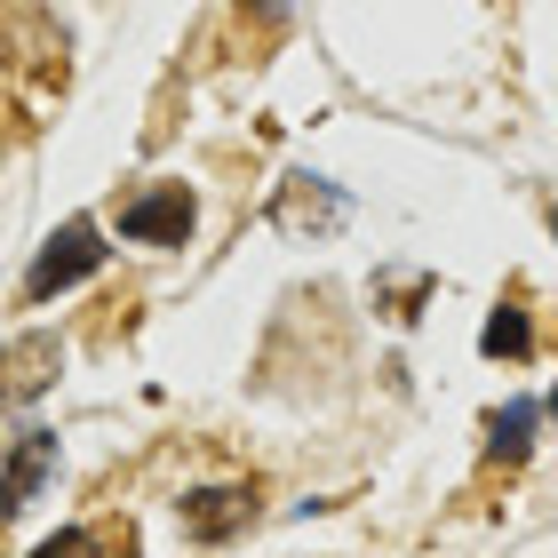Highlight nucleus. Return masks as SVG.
<instances>
[{"label":"nucleus","instance_id":"1","mask_svg":"<svg viewBox=\"0 0 558 558\" xmlns=\"http://www.w3.org/2000/svg\"><path fill=\"white\" fill-rule=\"evenodd\" d=\"M105 264V232L81 216V223H64V232H48V247L33 256V271H24V295L48 303V295H64V288H81V279Z\"/></svg>","mask_w":558,"mask_h":558},{"label":"nucleus","instance_id":"2","mask_svg":"<svg viewBox=\"0 0 558 558\" xmlns=\"http://www.w3.org/2000/svg\"><path fill=\"white\" fill-rule=\"evenodd\" d=\"M120 240L136 247H184L192 240V192L184 184H151L120 208Z\"/></svg>","mask_w":558,"mask_h":558},{"label":"nucleus","instance_id":"3","mask_svg":"<svg viewBox=\"0 0 558 558\" xmlns=\"http://www.w3.org/2000/svg\"><path fill=\"white\" fill-rule=\"evenodd\" d=\"M57 367H64V343L57 336H16L9 351H0V399H9V408L40 399L48 384H57Z\"/></svg>","mask_w":558,"mask_h":558},{"label":"nucleus","instance_id":"4","mask_svg":"<svg viewBox=\"0 0 558 558\" xmlns=\"http://www.w3.org/2000/svg\"><path fill=\"white\" fill-rule=\"evenodd\" d=\"M48 478H57V430H24L16 454L0 463V519H16Z\"/></svg>","mask_w":558,"mask_h":558},{"label":"nucleus","instance_id":"5","mask_svg":"<svg viewBox=\"0 0 558 558\" xmlns=\"http://www.w3.org/2000/svg\"><path fill=\"white\" fill-rule=\"evenodd\" d=\"M175 511H184V535L223 543V535H240V526L256 519V487H192Z\"/></svg>","mask_w":558,"mask_h":558},{"label":"nucleus","instance_id":"6","mask_svg":"<svg viewBox=\"0 0 558 558\" xmlns=\"http://www.w3.org/2000/svg\"><path fill=\"white\" fill-rule=\"evenodd\" d=\"M535 430H543V399H511V408L495 415V463H526Z\"/></svg>","mask_w":558,"mask_h":558},{"label":"nucleus","instance_id":"7","mask_svg":"<svg viewBox=\"0 0 558 558\" xmlns=\"http://www.w3.org/2000/svg\"><path fill=\"white\" fill-rule=\"evenodd\" d=\"M478 343H487V360H526V351H535V336H526V319H519V303H502Z\"/></svg>","mask_w":558,"mask_h":558}]
</instances>
